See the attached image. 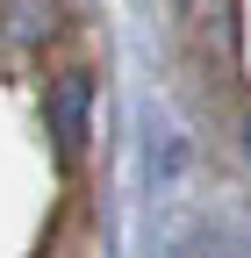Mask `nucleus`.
<instances>
[{
    "instance_id": "nucleus-1",
    "label": "nucleus",
    "mask_w": 251,
    "mask_h": 258,
    "mask_svg": "<svg viewBox=\"0 0 251 258\" xmlns=\"http://www.w3.org/2000/svg\"><path fill=\"white\" fill-rule=\"evenodd\" d=\"M43 115H50V137H57V158L65 165H79V151L93 137V72H57L50 93H43Z\"/></svg>"
},
{
    "instance_id": "nucleus-2",
    "label": "nucleus",
    "mask_w": 251,
    "mask_h": 258,
    "mask_svg": "<svg viewBox=\"0 0 251 258\" xmlns=\"http://www.w3.org/2000/svg\"><path fill=\"white\" fill-rule=\"evenodd\" d=\"M50 29H57V0H0V36H8V43H43L50 36Z\"/></svg>"
},
{
    "instance_id": "nucleus-3",
    "label": "nucleus",
    "mask_w": 251,
    "mask_h": 258,
    "mask_svg": "<svg viewBox=\"0 0 251 258\" xmlns=\"http://www.w3.org/2000/svg\"><path fill=\"white\" fill-rule=\"evenodd\" d=\"M237 144H244V165H251V115H244V129H237Z\"/></svg>"
}]
</instances>
